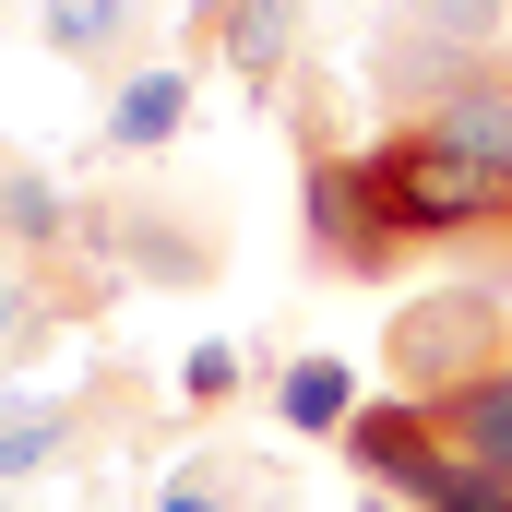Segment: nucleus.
Masks as SVG:
<instances>
[{"label": "nucleus", "mask_w": 512, "mask_h": 512, "mask_svg": "<svg viewBox=\"0 0 512 512\" xmlns=\"http://www.w3.org/2000/svg\"><path fill=\"white\" fill-rule=\"evenodd\" d=\"M0 262H12V251H0Z\"/></svg>", "instance_id": "nucleus-21"}, {"label": "nucleus", "mask_w": 512, "mask_h": 512, "mask_svg": "<svg viewBox=\"0 0 512 512\" xmlns=\"http://www.w3.org/2000/svg\"><path fill=\"white\" fill-rule=\"evenodd\" d=\"M60 239H84V203L60 191V167H36V155L0 143V251H12V262H48Z\"/></svg>", "instance_id": "nucleus-8"}, {"label": "nucleus", "mask_w": 512, "mask_h": 512, "mask_svg": "<svg viewBox=\"0 0 512 512\" xmlns=\"http://www.w3.org/2000/svg\"><path fill=\"white\" fill-rule=\"evenodd\" d=\"M72 441H84V405H12V417H0V489H12V477H48Z\"/></svg>", "instance_id": "nucleus-11"}, {"label": "nucleus", "mask_w": 512, "mask_h": 512, "mask_svg": "<svg viewBox=\"0 0 512 512\" xmlns=\"http://www.w3.org/2000/svg\"><path fill=\"white\" fill-rule=\"evenodd\" d=\"M36 322H48V298H36V274H24V262H0V346H24Z\"/></svg>", "instance_id": "nucleus-17"}, {"label": "nucleus", "mask_w": 512, "mask_h": 512, "mask_svg": "<svg viewBox=\"0 0 512 512\" xmlns=\"http://www.w3.org/2000/svg\"><path fill=\"white\" fill-rule=\"evenodd\" d=\"M179 393H191V405H227V393H239V346H227V334L191 346V358H179Z\"/></svg>", "instance_id": "nucleus-16"}, {"label": "nucleus", "mask_w": 512, "mask_h": 512, "mask_svg": "<svg viewBox=\"0 0 512 512\" xmlns=\"http://www.w3.org/2000/svg\"><path fill=\"white\" fill-rule=\"evenodd\" d=\"M251 512H286V489H262V501H251Z\"/></svg>", "instance_id": "nucleus-18"}, {"label": "nucleus", "mask_w": 512, "mask_h": 512, "mask_svg": "<svg viewBox=\"0 0 512 512\" xmlns=\"http://www.w3.org/2000/svg\"><path fill=\"white\" fill-rule=\"evenodd\" d=\"M358 512H393V501H382V489H370V501H358Z\"/></svg>", "instance_id": "nucleus-20"}, {"label": "nucleus", "mask_w": 512, "mask_h": 512, "mask_svg": "<svg viewBox=\"0 0 512 512\" xmlns=\"http://www.w3.org/2000/svg\"><path fill=\"white\" fill-rule=\"evenodd\" d=\"M358 191L393 227V251H465L512 215V179L465 167L453 143H429L417 120H382V143H358Z\"/></svg>", "instance_id": "nucleus-1"}, {"label": "nucleus", "mask_w": 512, "mask_h": 512, "mask_svg": "<svg viewBox=\"0 0 512 512\" xmlns=\"http://www.w3.org/2000/svg\"><path fill=\"white\" fill-rule=\"evenodd\" d=\"M274 405H286V429H334V441H346V417H358V370H346V358H298V370L274 382Z\"/></svg>", "instance_id": "nucleus-12"}, {"label": "nucleus", "mask_w": 512, "mask_h": 512, "mask_svg": "<svg viewBox=\"0 0 512 512\" xmlns=\"http://www.w3.org/2000/svg\"><path fill=\"white\" fill-rule=\"evenodd\" d=\"M36 36H48L60 60H120L131 0H36Z\"/></svg>", "instance_id": "nucleus-13"}, {"label": "nucleus", "mask_w": 512, "mask_h": 512, "mask_svg": "<svg viewBox=\"0 0 512 512\" xmlns=\"http://www.w3.org/2000/svg\"><path fill=\"white\" fill-rule=\"evenodd\" d=\"M179 120H191V72H131L108 96V155H155L179 143Z\"/></svg>", "instance_id": "nucleus-10"}, {"label": "nucleus", "mask_w": 512, "mask_h": 512, "mask_svg": "<svg viewBox=\"0 0 512 512\" xmlns=\"http://www.w3.org/2000/svg\"><path fill=\"white\" fill-rule=\"evenodd\" d=\"M417 512H512V477H489V465H465V453H453V477H441Z\"/></svg>", "instance_id": "nucleus-15"}, {"label": "nucleus", "mask_w": 512, "mask_h": 512, "mask_svg": "<svg viewBox=\"0 0 512 512\" xmlns=\"http://www.w3.org/2000/svg\"><path fill=\"white\" fill-rule=\"evenodd\" d=\"M382 370H393V393H417V405H441V393L512 370V298L489 286V274L417 286V298L382 322Z\"/></svg>", "instance_id": "nucleus-2"}, {"label": "nucleus", "mask_w": 512, "mask_h": 512, "mask_svg": "<svg viewBox=\"0 0 512 512\" xmlns=\"http://www.w3.org/2000/svg\"><path fill=\"white\" fill-rule=\"evenodd\" d=\"M262 12H310V0H262Z\"/></svg>", "instance_id": "nucleus-19"}, {"label": "nucleus", "mask_w": 512, "mask_h": 512, "mask_svg": "<svg viewBox=\"0 0 512 512\" xmlns=\"http://www.w3.org/2000/svg\"><path fill=\"white\" fill-rule=\"evenodd\" d=\"M417 131H429V143H453L465 167L512 179V60H477L465 84H441V96L417 108Z\"/></svg>", "instance_id": "nucleus-6"}, {"label": "nucleus", "mask_w": 512, "mask_h": 512, "mask_svg": "<svg viewBox=\"0 0 512 512\" xmlns=\"http://www.w3.org/2000/svg\"><path fill=\"white\" fill-rule=\"evenodd\" d=\"M501 24H512V0H393V24H382V108L417 120L441 84H465L477 60H501Z\"/></svg>", "instance_id": "nucleus-3"}, {"label": "nucleus", "mask_w": 512, "mask_h": 512, "mask_svg": "<svg viewBox=\"0 0 512 512\" xmlns=\"http://www.w3.org/2000/svg\"><path fill=\"white\" fill-rule=\"evenodd\" d=\"M84 239H108V262H131L143 286H203V274H215V239L179 227V215H155V203H108V215H84Z\"/></svg>", "instance_id": "nucleus-7"}, {"label": "nucleus", "mask_w": 512, "mask_h": 512, "mask_svg": "<svg viewBox=\"0 0 512 512\" xmlns=\"http://www.w3.org/2000/svg\"><path fill=\"white\" fill-rule=\"evenodd\" d=\"M155 512H251V501H239L227 453H191V465H167V489H155Z\"/></svg>", "instance_id": "nucleus-14"}, {"label": "nucleus", "mask_w": 512, "mask_h": 512, "mask_svg": "<svg viewBox=\"0 0 512 512\" xmlns=\"http://www.w3.org/2000/svg\"><path fill=\"white\" fill-rule=\"evenodd\" d=\"M346 465H358L382 501L417 512L441 477H453V441H441V417H429L417 393H382V405H358V417H346Z\"/></svg>", "instance_id": "nucleus-4"}, {"label": "nucleus", "mask_w": 512, "mask_h": 512, "mask_svg": "<svg viewBox=\"0 0 512 512\" xmlns=\"http://www.w3.org/2000/svg\"><path fill=\"white\" fill-rule=\"evenodd\" d=\"M298 227H310V251L334 274H382L393 262V227L358 191V155H334V143H298Z\"/></svg>", "instance_id": "nucleus-5"}, {"label": "nucleus", "mask_w": 512, "mask_h": 512, "mask_svg": "<svg viewBox=\"0 0 512 512\" xmlns=\"http://www.w3.org/2000/svg\"><path fill=\"white\" fill-rule=\"evenodd\" d=\"M429 417H441V441H453L465 465L512 477V370H489V382H465V393H441Z\"/></svg>", "instance_id": "nucleus-9"}]
</instances>
